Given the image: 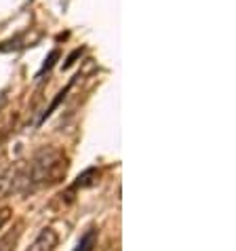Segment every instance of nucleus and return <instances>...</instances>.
Listing matches in <instances>:
<instances>
[{"label": "nucleus", "instance_id": "f257e3e1", "mask_svg": "<svg viewBox=\"0 0 236 251\" xmlns=\"http://www.w3.org/2000/svg\"><path fill=\"white\" fill-rule=\"evenodd\" d=\"M68 160L64 152L53 146L40 148L24 169H19V188L17 192H34L43 186L59 182L66 176Z\"/></svg>", "mask_w": 236, "mask_h": 251}, {"label": "nucleus", "instance_id": "f03ea898", "mask_svg": "<svg viewBox=\"0 0 236 251\" xmlns=\"http://www.w3.org/2000/svg\"><path fill=\"white\" fill-rule=\"evenodd\" d=\"M57 241H59V234L53 228H43L36 239L32 241V245L27 247V251H53L57 247Z\"/></svg>", "mask_w": 236, "mask_h": 251}, {"label": "nucleus", "instance_id": "7ed1b4c3", "mask_svg": "<svg viewBox=\"0 0 236 251\" xmlns=\"http://www.w3.org/2000/svg\"><path fill=\"white\" fill-rule=\"evenodd\" d=\"M19 188V167H9L0 173V199L11 197Z\"/></svg>", "mask_w": 236, "mask_h": 251}, {"label": "nucleus", "instance_id": "20e7f679", "mask_svg": "<svg viewBox=\"0 0 236 251\" xmlns=\"http://www.w3.org/2000/svg\"><path fill=\"white\" fill-rule=\"evenodd\" d=\"M99 182V171L95 169V167H89L87 171H82L78 177H76V182L72 184L70 190H78V188H91Z\"/></svg>", "mask_w": 236, "mask_h": 251}, {"label": "nucleus", "instance_id": "39448f33", "mask_svg": "<svg viewBox=\"0 0 236 251\" xmlns=\"http://www.w3.org/2000/svg\"><path fill=\"white\" fill-rule=\"evenodd\" d=\"M97 236H99V230H97V228H89L87 232L80 236V241H78V245L74 247V251H93L95 243H97Z\"/></svg>", "mask_w": 236, "mask_h": 251}, {"label": "nucleus", "instance_id": "423d86ee", "mask_svg": "<svg viewBox=\"0 0 236 251\" xmlns=\"http://www.w3.org/2000/svg\"><path fill=\"white\" fill-rule=\"evenodd\" d=\"M19 236H22V230L19 228H13L6 234H2L0 236V251H15L17 243H19Z\"/></svg>", "mask_w": 236, "mask_h": 251}, {"label": "nucleus", "instance_id": "0eeeda50", "mask_svg": "<svg viewBox=\"0 0 236 251\" xmlns=\"http://www.w3.org/2000/svg\"><path fill=\"white\" fill-rule=\"evenodd\" d=\"M55 59H59V51H57V49H53V51H51V55H48V57H47L45 66H43V70H40V74H38V78H40V76H43V74L47 72V70H51V68H53Z\"/></svg>", "mask_w": 236, "mask_h": 251}, {"label": "nucleus", "instance_id": "6e6552de", "mask_svg": "<svg viewBox=\"0 0 236 251\" xmlns=\"http://www.w3.org/2000/svg\"><path fill=\"white\" fill-rule=\"evenodd\" d=\"M11 215H13V209L11 207H2V209H0V230H2V226L11 220Z\"/></svg>", "mask_w": 236, "mask_h": 251}, {"label": "nucleus", "instance_id": "1a4fd4ad", "mask_svg": "<svg viewBox=\"0 0 236 251\" xmlns=\"http://www.w3.org/2000/svg\"><path fill=\"white\" fill-rule=\"evenodd\" d=\"M80 53H82V49H76V51L70 55V57L66 59V64H64V70H68V68H72L74 66V61H76V57H80Z\"/></svg>", "mask_w": 236, "mask_h": 251}, {"label": "nucleus", "instance_id": "9d476101", "mask_svg": "<svg viewBox=\"0 0 236 251\" xmlns=\"http://www.w3.org/2000/svg\"><path fill=\"white\" fill-rule=\"evenodd\" d=\"M6 101H9V95H6V93H0V110L6 106Z\"/></svg>", "mask_w": 236, "mask_h": 251}]
</instances>
